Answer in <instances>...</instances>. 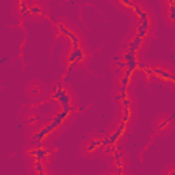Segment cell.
<instances>
[{"instance_id":"7a4b0ae2","label":"cell","mask_w":175,"mask_h":175,"mask_svg":"<svg viewBox=\"0 0 175 175\" xmlns=\"http://www.w3.org/2000/svg\"><path fill=\"white\" fill-rule=\"evenodd\" d=\"M58 29L60 30L63 34H66L67 37L71 40V42H73V48H78V47H79V38L77 37V34L73 33L71 30H68L66 26L63 25V23H58Z\"/></svg>"},{"instance_id":"30bf717a","label":"cell","mask_w":175,"mask_h":175,"mask_svg":"<svg viewBox=\"0 0 175 175\" xmlns=\"http://www.w3.org/2000/svg\"><path fill=\"white\" fill-rule=\"evenodd\" d=\"M29 14H32V15H42V10L38 6H33V7H29Z\"/></svg>"},{"instance_id":"8fae6325","label":"cell","mask_w":175,"mask_h":175,"mask_svg":"<svg viewBox=\"0 0 175 175\" xmlns=\"http://www.w3.org/2000/svg\"><path fill=\"white\" fill-rule=\"evenodd\" d=\"M34 168H36V171H37L40 175H44V174H45V171H44V163H42L41 160H38V162L34 164Z\"/></svg>"},{"instance_id":"ba28073f","label":"cell","mask_w":175,"mask_h":175,"mask_svg":"<svg viewBox=\"0 0 175 175\" xmlns=\"http://www.w3.org/2000/svg\"><path fill=\"white\" fill-rule=\"evenodd\" d=\"M174 116H175V114H171V116L168 118V119H166V121H163V122H160V125H159V130H163V129H166L167 126L171 123V121L174 119Z\"/></svg>"},{"instance_id":"8992f818","label":"cell","mask_w":175,"mask_h":175,"mask_svg":"<svg viewBox=\"0 0 175 175\" xmlns=\"http://www.w3.org/2000/svg\"><path fill=\"white\" fill-rule=\"evenodd\" d=\"M142 42H144V38H141V37H138V36H137V37L133 40V41H130L129 44H127V47H129L130 51H133V52H137V51L141 48Z\"/></svg>"},{"instance_id":"6da1fadb","label":"cell","mask_w":175,"mask_h":175,"mask_svg":"<svg viewBox=\"0 0 175 175\" xmlns=\"http://www.w3.org/2000/svg\"><path fill=\"white\" fill-rule=\"evenodd\" d=\"M70 114H71V112H63V111H62V112L59 114V115H56V116H55V119L51 122L49 125L45 126V127H42V129L40 130L38 133L34 134V135H33V140H38V142H41L44 138L48 137V135H49L52 131H55V130L58 129L59 126L62 125L63 122H64L67 118H68V115H70Z\"/></svg>"},{"instance_id":"277c9868","label":"cell","mask_w":175,"mask_h":175,"mask_svg":"<svg viewBox=\"0 0 175 175\" xmlns=\"http://www.w3.org/2000/svg\"><path fill=\"white\" fill-rule=\"evenodd\" d=\"M125 130H126V123H123V122H122L121 125L118 126L116 131H115V133H112V134H111V135L108 137V145H111V144H116L118 140H119V138L123 135Z\"/></svg>"},{"instance_id":"d6986e66","label":"cell","mask_w":175,"mask_h":175,"mask_svg":"<svg viewBox=\"0 0 175 175\" xmlns=\"http://www.w3.org/2000/svg\"><path fill=\"white\" fill-rule=\"evenodd\" d=\"M115 100H116V101L121 100V95H116V96H115Z\"/></svg>"},{"instance_id":"9a60e30c","label":"cell","mask_w":175,"mask_h":175,"mask_svg":"<svg viewBox=\"0 0 175 175\" xmlns=\"http://www.w3.org/2000/svg\"><path fill=\"white\" fill-rule=\"evenodd\" d=\"M122 101H123V107H130V104H131V101H130L129 97H125V99H122Z\"/></svg>"},{"instance_id":"e0dca14e","label":"cell","mask_w":175,"mask_h":175,"mask_svg":"<svg viewBox=\"0 0 175 175\" xmlns=\"http://www.w3.org/2000/svg\"><path fill=\"white\" fill-rule=\"evenodd\" d=\"M37 119H38L37 116H32L29 119V123H36V122H37Z\"/></svg>"},{"instance_id":"5b68a950","label":"cell","mask_w":175,"mask_h":175,"mask_svg":"<svg viewBox=\"0 0 175 175\" xmlns=\"http://www.w3.org/2000/svg\"><path fill=\"white\" fill-rule=\"evenodd\" d=\"M28 153L30 155V156H33V157L38 159V160H41V162H44V159L48 157L49 156V150L44 149V148H38V149H33V150H29Z\"/></svg>"},{"instance_id":"ac0fdd59","label":"cell","mask_w":175,"mask_h":175,"mask_svg":"<svg viewBox=\"0 0 175 175\" xmlns=\"http://www.w3.org/2000/svg\"><path fill=\"white\" fill-rule=\"evenodd\" d=\"M32 92H33L34 95H37V93H38V89H37V86H33V89H32Z\"/></svg>"},{"instance_id":"2e32d148","label":"cell","mask_w":175,"mask_h":175,"mask_svg":"<svg viewBox=\"0 0 175 175\" xmlns=\"http://www.w3.org/2000/svg\"><path fill=\"white\" fill-rule=\"evenodd\" d=\"M116 66L119 67V68H126V67H127V66H126V62H119Z\"/></svg>"},{"instance_id":"3957f363","label":"cell","mask_w":175,"mask_h":175,"mask_svg":"<svg viewBox=\"0 0 175 175\" xmlns=\"http://www.w3.org/2000/svg\"><path fill=\"white\" fill-rule=\"evenodd\" d=\"M152 74H155L157 78H162V79H166V81H171V82H174V75L171 74L170 71L164 70V68H160V67H153V68H152Z\"/></svg>"},{"instance_id":"9c48e42d","label":"cell","mask_w":175,"mask_h":175,"mask_svg":"<svg viewBox=\"0 0 175 175\" xmlns=\"http://www.w3.org/2000/svg\"><path fill=\"white\" fill-rule=\"evenodd\" d=\"M125 115H123V119H122V122L123 123H127V122L130 121V118H131V108L130 107H125Z\"/></svg>"},{"instance_id":"44dd1931","label":"cell","mask_w":175,"mask_h":175,"mask_svg":"<svg viewBox=\"0 0 175 175\" xmlns=\"http://www.w3.org/2000/svg\"><path fill=\"white\" fill-rule=\"evenodd\" d=\"M19 1H25V0H19Z\"/></svg>"},{"instance_id":"5bb4252c","label":"cell","mask_w":175,"mask_h":175,"mask_svg":"<svg viewBox=\"0 0 175 175\" xmlns=\"http://www.w3.org/2000/svg\"><path fill=\"white\" fill-rule=\"evenodd\" d=\"M119 1H121L122 4H125L126 7H130V8H131V6L134 4V3L131 1V0H119Z\"/></svg>"},{"instance_id":"ffe728a7","label":"cell","mask_w":175,"mask_h":175,"mask_svg":"<svg viewBox=\"0 0 175 175\" xmlns=\"http://www.w3.org/2000/svg\"><path fill=\"white\" fill-rule=\"evenodd\" d=\"M168 3H170V6H174V0H168Z\"/></svg>"},{"instance_id":"4fadbf2b","label":"cell","mask_w":175,"mask_h":175,"mask_svg":"<svg viewBox=\"0 0 175 175\" xmlns=\"http://www.w3.org/2000/svg\"><path fill=\"white\" fill-rule=\"evenodd\" d=\"M111 145L112 146H108V148H107V149H105V153H114V152H115V150H116V146H115V144H111Z\"/></svg>"},{"instance_id":"52a82bcc","label":"cell","mask_w":175,"mask_h":175,"mask_svg":"<svg viewBox=\"0 0 175 175\" xmlns=\"http://www.w3.org/2000/svg\"><path fill=\"white\" fill-rule=\"evenodd\" d=\"M101 145V140H93V141L89 142V145H88V152H92V150H95L97 148V146Z\"/></svg>"},{"instance_id":"7c38bea8","label":"cell","mask_w":175,"mask_h":175,"mask_svg":"<svg viewBox=\"0 0 175 175\" xmlns=\"http://www.w3.org/2000/svg\"><path fill=\"white\" fill-rule=\"evenodd\" d=\"M170 19L171 21H175V7L174 6H170Z\"/></svg>"}]
</instances>
